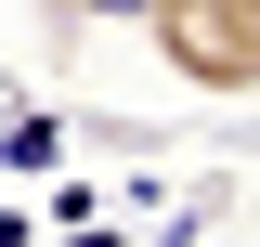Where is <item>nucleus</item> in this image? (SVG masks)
<instances>
[{"instance_id":"obj_1","label":"nucleus","mask_w":260,"mask_h":247,"mask_svg":"<svg viewBox=\"0 0 260 247\" xmlns=\"http://www.w3.org/2000/svg\"><path fill=\"white\" fill-rule=\"evenodd\" d=\"M156 65L182 78L195 104H247L260 91V0H130Z\"/></svg>"},{"instance_id":"obj_2","label":"nucleus","mask_w":260,"mask_h":247,"mask_svg":"<svg viewBox=\"0 0 260 247\" xmlns=\"http://www.w3.org/2000/svg\"><path fill=\"white\" fill-rule=\"evenodd\" d=\"M104 13H130V0H39V39H52V52H78Z\"/></svg>"}]
</instances>
